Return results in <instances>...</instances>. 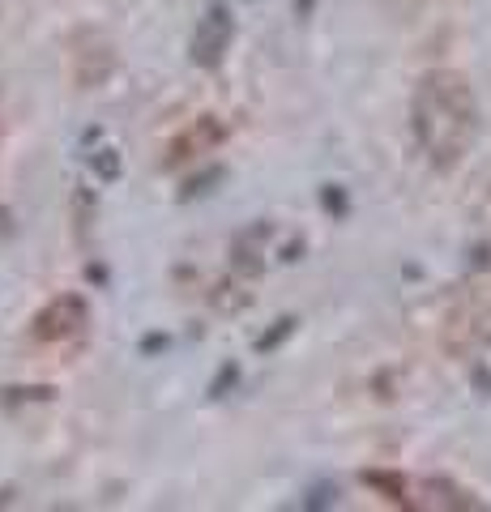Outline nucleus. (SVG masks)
I'll return each mask as SVG.
<instances>
[{
    "instance_id": "nucleus-1",
    "label": "nucleus",
    "mask_w": 491,
    "mask_h": 512,
    "mask_svg": "<svg viewBox=\"0 0 491 512\" xmlns=\"http://www.w3.org/2000/svg\"><path fill=\"white\" fill-rule=\"evenodd\" d=\"M410 124H415L419 150L427 163L440 171H453L470 154L479 137V103L466 73L432 69L419 77L415 99H410Z\"/></svg>"
},
{
    "instance_id": "nucleus-2",
    "label": "nucleus",
    "mask_w": 491,
    "mask_h": 512,
    "mask_svg": "<svg viewBox=\"0 0 491 512\" xmlns=\"http://www.w3.org/2000/svg\"><path fill=\"white\" fill-rule=\"evenodd\" d=\"M90 325L82 295H60L35 316V342H77Z\"/></svg>"
},
{
    "instance_id": "nucleus-3",
    "label": "nucleus",
    "mask_w": 491,
    "mask_h": 512,
    "mask_svg": "<svg viewBox=\"0 0 491 512\" xmlns=\"http://www.w3.org/2000/svg\"><path fill=\"white\" fill-rule=\"evenodd\" d=\"M231 35H235V26H231V9L223 5H210L205 9V18L197 22L193 30V64L197 69H218L227 56V47H231Z\"/></svg>"
},
{
    "instance_id": "nucleus-4",
    "label": "nucleus",
    "mask_w": 491,
    "mask_h": 512,
    "mask_svg": "<svg viewBox=\"0 0 491 512\" xmlns=\"http://www.w3.org/2000/svg\"><path fill=\"white\" fill-rule=\"evenodd\" d=\"M227 137V128L218 124L214 116H205V120H197L188 133H180L176 141H171V150H167V167H176L180 158H188V150H210V146H218V141Z\"/></svg>"
},
{
    "instance_id": "nucleus-5",
    "label": "nucleus",
    "mask_w": 491,
    "mask_h": 512,
    "mask_svg": "<svg viewBox=\"0 0 491 512\" xmlns=\"http://www.w3.org/2000/svg\"><path fill=\"white\" fill-rule=\"evenodd\" d=\"M94 171H99L103 180H116V175H120V158H116V150H99V154H94Z\"/></svg>"
},
{
    "instance_id": "nucleus-6",
    "label": "nucleus",
    "mask_w": 491,
    "mask_h": 512,
    "mask_svg": "<svg viewBox=\"0 0 491 512\" xmlns=\"http://www.w3.org/2000/svg\"><path fill=\"white\" fill-rule=\"evenodd\" d=\"M325 205H329V210H346V197L338 188H325Z\"/></svg>"
}]
</instances>
